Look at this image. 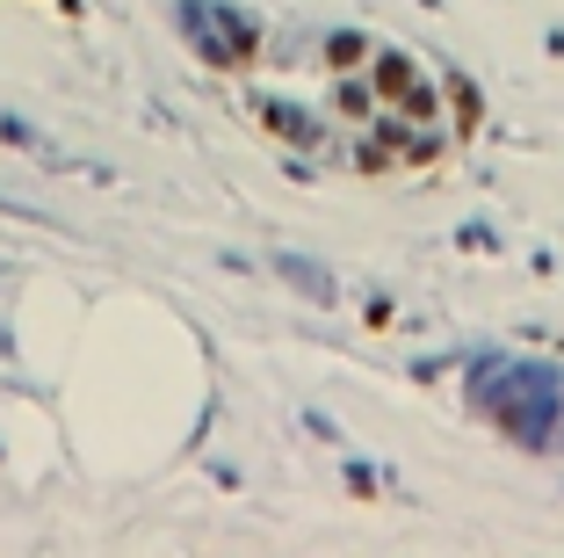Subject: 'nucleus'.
Instances as JSON below:
<instances>
[{"label": "nucleus", "instance_id": "f257e3e1", "mask_svg": "<svg viewBox=\"0 0 564 558\" xmlns=\"http://www.w3.org/2000/svg\"><path fill=\"white\" fill-rule=\"evenodd\" d=\"M369 88H376V102H384V109H406V117H434V95H428V80H420V66H412V58H398V52H376Z\"/></svg>", "mask_w": 564, "mask_h": 558}]
</instances>
